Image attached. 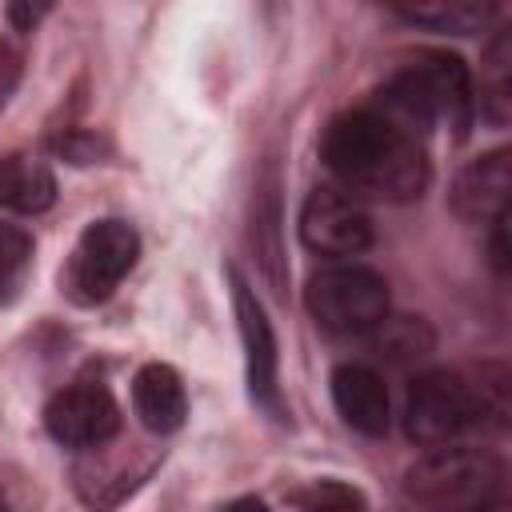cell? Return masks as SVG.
Returning a JSON list of instances; mask_svg holds the SVG:
<instances>
[{"label":"cell","mask_w":512,"mask_h":512,"mask_svg":"<svg viewBox=\"0 0 512 512\" xmlns=\"http://www.w3.org/2000/svg\"><path fill=\"white\" fill-rule=\"evenodd\" d=\"M300 240L320 256H356L372 244V220L352 196L312 188L300 208Z\"/></svg>","instance_id":"cell-7"},{"label":"cell","mask_w":512,"mask_h":512,"mask_svg":"<svg viewBox=\"0 0 512 512\" xmlns=\"http://www.w3.org/2000/svg\"><path fill=\"white\" fill-rule=\"evenodd\" d=\"M508 192H512V152L492 148L476 156L452 184V212L472 224H492L508 216Z\"/></svg>","instance_id":"cell-10"},{"label":"cell","mask_w":512,"mask_h":512,"mask_svg":"<svg viewBox=\"0 0 512 512\" xmlns=\"http://www.w3.org/2000/svg\"><path fill=\"white\" fill-rule=\"evenodd\" d=\"M232 280V304H236V320H240V340H244V364H248V392L256 404L280 412V388H276V332L272 320L260 304V296L248 288V280L228 268Z\"/></svg>","instance_id":"cell-8"},{"label":"cell","mask_w":512,"mask_h":512,"mask_svg":"<svg viewBox=\"0 0 512 512\" xmlns=\"http://www.w3.org/2000/svg\"><path fill=\"white\" fill-rule=\"evenodd\" d=\"M52 200H56V176L44 160L28 152H12L0 160V208L36 216L52 208Z\"/></svg>","instance_id":"cell-13"},{"label":"cell","mask_w":512,"mask_h":512,"mask_svg":"<svg viewBox=\"0 0 512 512\" xmlns=\"http://www.w3.org/2000/svg\"><path fill=\"white\" fill-rule=\"evenodd\" d=\"M332 400L348 428L364 436L388 432V388L376 368L368 364H340L332 372Z\"/></svg>","instance_id":"cell-11"},{"label":"cell","mask_w":512,"mask_h":512,"mask_svg":"<svg viewBox=\"0 0 512 512\" xmlns=\"http://www.w3.org/2000/svg\"><path fill=\"white\" fill-rule=\"evenodd\" d=\"M372 332H376L380 356H388V360H396V364L420 360V356L432 352V332H428L424 320H416V316H400V320H388V316H384Z\"/></svg>","instance_id":"cell-16"},{"label":"cell","mask_w":512,"mask_h":512,"mask_svg":"<svg viewBox=\"0 0 512 512\" xmlns=\"http://www.w3.org/2000/svg\"><path fill=\"white\" fill-rule=\"evenodd\" d=\"M392 12L408 24L468 36V32H480L500 12V4H492V0H424V4H392Z\"/></svg>","instance_id":"cell-14"},{"label":"cell","mask_w":512,"mask_h":512,"mask_svg":"<svg viewBox=\"0 0 512 512\" xmlns=\"http://www.w3.org/2000/svg\"><path fill=\"white\" fill-rule=\"evenodd\" d=\"M412 68L432 100L436 120H448V128L464 140L476 120V88H472L468 64L456 52H420L412 60Z\"/></svg>","instance_id":"cell-9"},{"label":"cell","mask_w":512,"mask_h":512,"mask_svg":"<svg viewBox=\"0 0 512 512\" xmlns=\"http://www.w3.org/2000/svg\"><path fill=\"white\" fill-rule=\"evenodd\" d=\"M132 408L148 432H176L188 416V392L172 364H144L132 380Z\"/></svg>","instance_id":"cell-12"},{"label":"cell","mask_w":512,"mask_h":512,"mask_svg":"<svg viewBox=\"0 0 512 512\" xmlns=\"http://www.w3.org/2000/svg\"><path fill=\"white\" fill-rule=\"evenodd\" d=\"M508 424V368H432L404 396V432L424 448L452 444L480 428Z\"/></svg>","instance_id":"cell-2"},{"label":"cell","mask_w":512,"mask_h":512,"mask_svg":"<svg viewBox=\"0 0 512 512\" xmlns=\"http://www.w3.org/2000/svg\"><path fill=\"white\" fill-rule=\"evenodd\" d=\"M220 512H268V508H264V500H256V496H240V500L224 504Z\"/></svg>","instance_id":"cell-21"},{"label":"cell","mask_w":512,"mask_h":512,"mask_svg":"<svg viewBox=\"0 0 512 512\" xmlns=\"http://www.w3.org/2000/svg\"><path fill=\"white\" fill-rule=\"evenodd\" d=\"M308 312L320 328L340 336L372 332L388 316V284L364 264H336L308 280Z\"/></svg>","instance_id":"cell-4"},{"label":"cell","mask_w":512,"mask_h":512,"mask_svg":"<svg viewBox=\"0 0 512 512\" xmlns=\"http://www.w3.org/2000/svg\"><path fill=\"white\" fill-rule=\"evenodd\" d=\"M292 504L300 512H364L360 488H352L344 480H312L292 492Z\"/></svg>","instance_id":"cell-17"},{"label":"cell","mask_w":512,"mask_h":512,"mask_svg":"<svg viewBox=\"0 0 512 512\" xmlns=\"http://www.w3.org/2000/svg\"><path fill=\"white\" fill-rule=\"evenodd\" d=\"M0 512H12V504H8V496L0 492Z\"/></svg>","instance_id":"cell-22"},{"label":"cell","mask_w":512,"mask_h":512,"mask_svg":"<svg viewBox=\"0 0 512 512\" xmlns=\"http://www.w3.org/2000/svg\"><path fill=\"white\" fill-rule=\"evenodd\" d=\"M28 256H32V240H28V232L16 228V224H0V292L12 288V284L20 280Z\"/></svg>","instance_id":"cell-18"},{"label":"cell","mask_w":512,"mask_h":512,"mask_svg":"<svg viewBox=\"0 0 512 512\" xmlns=\"http://www.w3.org/2000/svg\"><path fill=\"white\" fill-rule=\"evenodd\" d=\"M320 156L344 188L376 200H416L428 188V152L416 136L384 120L376 108L340 112L320 144Z\"/></svg>","instance_id":"cell-1"},{"label":"cell","mask_w":512,"mask_h":512,"mask_svg":"<svg viewBox=\"0 0 512 512\" xmlns=\"http://www.w3.org/2000/svg\"><path fill=\"white\" fill-rule=\"evenodd\" d=\"M48 436L64 448H96L120 432V404L96 380L60 388L44 408Z\"/></svg>","instance_id":"cell-6"},{"label":"cell","mask_w":512,"mask_h":512,"mask_svg":"<svg viewBox=\"0 0 512 512\" xmlns=\"http://www.w3.org/2000/svg\"><path fill=\"white\" fill-rule=\"evenodd\" d=\"M140 256V236L132 224L124 220H96L84 228L76 252H72V264H68V276H64V288L76 304H100L112 296V288L132 272Z\"/></svg>","instance_id":"cell-5"},{"label":"cell","mask_w":512,"mask_h":512,"mask_svg":"<svg viewBox=\"0 0 512 512\" xmlns=\"http://www.w3.org/2000/svg\"><path fill=\"white\" fill-rule=\"evenodd\" d=\"M508 216H500V220H492V268L504 276L508 272Z\"/></svg>","instance_id":"cell-19"},{"label":"cell","mask_w":512,"mask_h":512,"mask_svg":"<svg viewBox=\"0 0 512 512\" xmlns=\"http://www.w3.org/2000/svg\"><path fill=\"white\" fill-rule=\"evenodd\" d=\"M480 112L492 124H508L512 112V32L504 28L484 52V84H480Z\"/></svg>","instance_id":"cell-15"},{"label":"cell","mask_w":512,"mask_h":512,"mask_svg":"<svg viewBox=\"0 0 512 512\" xmlns=\"http://www.w3.org/2000/svg\"><path fill=\"white\" fill-rule=\"evenodd\" d=\"M44 12H48V4H8V20H12L20 32H28Z\"/></svg>","instance_id":"cell-20"},{"label":"cell","mask_w":512,"mask_h":512,"mask_svg":"<svg viewBox=\"0 0 512 512\" xmlns=\"http://www.w3.org/2000/svg\"><path fill=\"white\" fill-rule=\"evenodd\" d=\"M504 484V460L488 448H436L404 472V492L424 512H488Z\"/></svg>","instance_id":"cell-3"}]
</instances>
